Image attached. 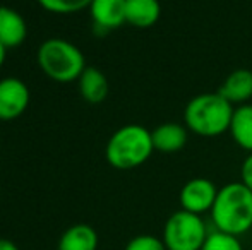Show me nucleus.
<instances>
[{
    "instance_id": "obj_12",
    "label": "nucleus",
    "mask_w": 252,
    "mask_h": 250,
    "mask_svg": "<svg viewBox=\"0 0 252 250\" xmlns=\"http://www.w3.org/2000/svg\"><path fill=\"white\" fill-rule=\"evenodd\" d=\"M225 100L230 103L246 105L247 100L252 98V72L247 69H237L230 74L218 89Z\"/></svg>"
},
{
    "instance_id": "obj_19",
    "label": "nucleus",
    "mask_w": 252,
    "mask_h": 250,
    "mask_svg": "<svg viewBox=\"0 0 252 250\" xmlns=\"http://www.w3.org/2000/svg\"><path fill=\"white\" fill-rule=\"evenodd\" d=\"M240 175H242V182L252 190V153H249V156L244 160L242 163V170H240Z\"/></svg>"
},
{
    "instance_id": "obj_4",
    "label": "nucleus",
    "mask_w": 252,
    "mask_h": 250,
    "mask_svg": "<svg viewBox=\"0 0 252 250\" xmlns=\"http://www.w3.org/2000/svg\"><path fill=\"white\" fill-rule=\"evenodd\" d=\"M38 65L55 83H72L84 72L86 60L83 52L70 41L50 38L38 50Z\"/></svg>"
},
{
    "instance_id": "obj_20",
    "label": "nucleus",
    "mask_w": 252,
    "mask_h": 250,
    "mask_svg": "<svg viewBox=\"0 0 252 250\" xmlns=\"http://www.w3.org/2000/svg\"><path fill=\"white\" fill-rule=\"evenodd\" d=\"M0 250H19L16 247V244L7 238H0Z\"/></svg>"
},
{
    "instance_id": "obj_5",
    "label": "nucleus",
    "mask_w": 252,
    "mask_h": 250,
    "mask_svg": "<svg viewBox=\"0 0 252 250\" xmlns=\"http://www.w3.org/2000/svg\"><path fill=\"white\" fill-rule=\"evenodd\" d=\"M209 231L199 214L180 209L166 220L163 244L166 250H201Z\"/></svg>"
},
{
    "instance_id": "obj_13",
    "label": "nucleus",
    "mask_w": 252,
    "mask_h": 250,
    "mask_svg": "<svg viewBox=\"0 0 252 250\" xmlns=\"http://www.w3.org/2000/svg\"><path fill=\"white\" fill-rule=\"evenodd\" d=\"M79 93L88 103H101L108 96V79L96 67H86L79 79Z\"/></svg>"
},
{
    "instance_id": "obj_6",
    "label": "nucleus",
    "mask_w": 252,
    "mask_h": 250,
    "mask_svg": "<svg viewBox=\"0 0 252 250\" xmlns=\"http://www.w3.org/2000/svg\"><path fill=\"white\" fill-rule=\"evenodd\" d=\"M216 185L209 178L196 177L189 180L180 190V206L184 211L202 216L204 213H211L213 204L218 195Z\"/></svg>"
},
{
    "instance_id": "obj_10",
    "label": "nucleus",
    "mask_w": 252,
    "mask_h": 250,
    "mask_svg": "<svg viewBox=\"0 0 252 250\" xmlns=\"http://www.w3.org/2000/svg\"><path fill=\"white\" fill-rule=\"evenodd\" d=\"M151 137L155 151L165 154L179 153L187 144V129L175 122H166L156 127L151 132Z\"/></svg>"
},
{
    "instance_id": "obj_9",
    "label": "nucleus",
    "mask_w": 252,
    "mask_h": 250,
    "mask_svg": "<svg viewBox=\"0 0 252 250\" xmlns=\"http://www.w3.org/2000/svg\"><path fill=\"white\" fill-rule=\"evenodd\" d=\"M28 26L24 17L10 7L0 5V43L5 48H16L24 43Z\"/></svg>"
},
{
    "instance_id": "obj_8",
    "label": "nucleus",
    "mask_w": 252,
    "mask_h": 250,
    "mask_svg": "<svg viewBox=\"0 0 252 250\" xmlns=\"http://www.w3.org/2000/svg\"><path fill=\"white\" fill-rule=\"evenodd\" d=\"M126 2L127 0H93L90 14L94 26L105 31L117 29L126 23Z\"/></svg>"
},
{
    "instance_id": "obj_17",
    "label": "nucleus",
    "mask_w": 252,
    "mask_h": 250,
    "mask_svg": "<svg viewBox=\"0 0 252 250\" xmlns=\"http://www.w3.org/2000/svg\"><path fill=\"white\" fill-rule=\"evenodd\" d=\"M201 250H244L239 237L223 233V231H211L206 238Z\"/></svg>"
},
{
    "instance_id": "obj_14",
    "label": "nucleus",
    "mask_w": 252,
    "mask_h": 250,
    "mask_svg": "<svg viewBox=\"0 0 252 250\" xmlns=\"http://www.w3.org/2000/svg\"><path fill=\"white\" fill-rule=\"evenodd\" d=\"M98 233L90 224H72L62 233L59 240V250H96Z\"/></svg>"
},
{
    "instance_id": "obj_1",
    "label": "nucleus",
    "mask_w": 252,
    "mask_h": 250,
    "mask_svg": "<svg viewBox=\"0 0 252 250\" xmlns=\"http://www.w3.org/2000/svg\"><path fill=\"white\" fill-rule=\"evenodd\" d=\"M215 230L240 237L252 230V190L244 182H232L218 190L211 209Z\"/></svg>"
},
{
    "instance_id": "obj_7",
    "label": "nucleus",
    "mask_w": 252,
    "mask_h": 250,
    "mask_svg": "<svg viewBox=\"0 0 252 250\" xmlns=\"http://www.w3.org/2000/svg\"><path fill=\"white\" fill-rule=\"evenodd\" d=\"M30 105V89L17 77L0 81V120L9 122L21 117Z\"/></svg>"
},
{
    "instance_id": "obj_18",
    "label": "nucleus",
    "mask_w": 252,
    "mask_h": 250,
    "mask_svg": "<svg viewBox=\"0 0 252 250\" xmlns=\"http://www.w3.org/2000/svg\"><path fill=\"white\" fill-rule=\"evenodd\" d=\"M126 250H166V247L155 235H137L126 245Z\"/></svg>"
},
{
    "instance_id": "obj_11",
    "label": "nucleus",
    "mask_w": 252,
    "mask_h": 250,
    "mask_svg": "<svg viewBox=\"0 0 252 250\" xmlns=\"http://www.w3.org/2000/svg\"><path fill=\"white\" fill-rule=\"evenodd\" d=\"M161 16V5L158 0H127L126 2V23L134 28L146 29L158 23Z\"/></svg>"
},
{
    "instance_id": "obj_16",
    "label": "nucleus",
    "mask_w": 252,
    "mask_h": 250,
    "mask_svg": "<svg viewBox=\"0 0 252 250\" xmlns=\"http://www.w3.org/2000/svg\"><path fill=\"white\" fill-rule=\"evenodd\" d=\"M45 10L53 14H74L90 9L93 0H36Z\"/></svg>"
},
{
    "instance_id": "obj_3",
    "label": "nucleus",
    "mask_w": 252,
    "mask_h": 250,
    "mask_svg": "<svg viewBox=\"0 0 252 250\" xmlns=\"http://www.w3.org/2000/svg\"><path fill=\"white\" fill-rule=\"evenodd\" d=\"M155 151L151 132L143 125L120 127L106 142V161L117 170H132L150 160Z\"/></svg>"
},
{
    "instance_id": "obj_15",
    "label": "nucleus",
    "mask_w": 252,
    "mask_h": 250,
    "mask_svg": "<svg viewBox=\"0 0 252 250\" xmlns=\"http://www.w3.org/2000/svg\"><path fill=\"white\" fill-rule=\"evenodd\" d=\"M228 130L232 134V139L242 149L252 153V105H240L233 110Z\"/></svg>"
},
{
    "instance_id": "obj_2",
    "label": "nucleus",
    "mask_w": 252,
    "mask_h": 250,
    "mask_svg": "<svg viewBox=\"0 0 252 250\" xmlns=\"http://www.w3.org/2000/svg\"><path fill=\"white\" fill-rule=\"evenodd\" d=\"M233 110V105L220 93H202L187 103L184 120L197 136L216 137L230 129Z\"/></svg>"
},
{
    "instance_id": "obj_21",
    "label": "nucleus",
    "mask_w": 252,
    "mask_h": 250,
    "mask_svg": "<svg viewBox=\"0 0 252 250\" xmlns=\"http://www.w3.org/2000/svg\"><path fill=\"white\" fill-rule=\"evenodd\" d=\"M5 50H7V48L0 43V67L3 65V60H5Z\"/></svg>"
}]
</instances>
